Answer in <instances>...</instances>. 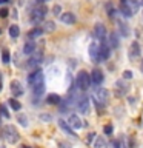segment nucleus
Segmentation results:
<instances>
[{
    "label": "nucleus",
    "instance_id": "1",
    "mask_svg": "<svg viewBox=\"0 0 143 148\" xmlns=\"http://www.w3.org/2000/svg\"><path fill=\"white\" fill-rule=\"evenodd\" d=\"M46 12H48V8H46L45 5H37L31 12V22L34 23V25L35 23H40L43 20V17L46 16Z\"/></svg>",
    "mask_w": 143,
    "mask_h": 148
},
{
    "label": "nucleus",
    "instance_id": "2",
    "mask_svg": "<svg viewBox=\"0 0 143 148\" xmlns=\"http://www.w3.org/2000/svg\"><path fill=\"white\" fill-rule=\"evenodd\" d=\"M76 82H77V85H78V88H80L82 91H86L88 88L91 86V76L86 71H80L77 74Z\"/></svg>",
    "mask_w": 143,
    "mask_h": 148
},
{
    "label": "nucleus",
    "instance_id": "3",
    "mask_svg": "<svg viewBox=\"0 0 143 148\" xmlns=\"http://www.w3.org/2000/svg\"><path fill=\"white\" fill-rule=\"evenodd\" d=\"M94 97H95L97 108H99V106H105L108 103V99H109V91L105 90V88H97Z\"/></svg>",
    "mask_w": 143,
    "mask_h": 148
},
{
    "label": "nucleus",
    "instance_id": "4",
    "mask_svg": "<svg viewBox=\"0 0 143 148\" xmlns=\"http://www.w3.org/2000/svg\"><path fill=\"white\" fill-rule=\"evenodd\" d=\"M76 106L80 110V113L86 114L89 111V99L85 96V94H78L76 97Z\"/></svg>",
    "mask_w": 143,
    "mask_h": 148
},
{
    "label": "nucleus",
    "instance_id": "5",
    "mask_svg": "<svg viewBox=\"0 0 143 148\" xmlns=\"http://www.w3.org/2000/svg\"><path fill=\"white\" fill-rule=\"evenodd\" d=\"M3 136L5 139L9 142V143H16L18 140V133H17V130L12 127V125H8V127H5L3 130Z\"/></svg>",
    "mask_w": 143,
    "mask_h": 148
},
{
    "label": "nucleus",
    "instance_id": "6",
    "mask_svg": "<svg viewBox=\"0 0 143 148\" xmlns=\"http://www.w3.org/2000/svg\"><path fill=\"white\" fill-rule=\"evenodd\" d=\"M42 82H45V76H43V73H42L40 69H34V71L28 76V85L29 86H34V85L42 83Z\"/></svg>",
    "mask_w": 143,
    "mask_h": 148
},
{
    "label": "nucleus",
    "instance_id": "7",
    "mask_svg": "<svg viewBox=\"0 0 143 148\" xmlns=\"http://www.w3.org/2000/svg\"><path fill=\"white\" fill-rule=\"evenodd\" d=\"M111 54V46L106 43V40H101L100 42V48H99V62L101 60H108Z\"/></svg>",
    "mask_w": 143,
    "mask_h": 148
},
{
    "label": "nucleus",
    "instance_id": "8",
    "mask_svg": "<svg viewBox=\"0 0 143 148\" xmlns=\"http://www.w3.org/2000/svg\"><path fill=\"white\" fill-rule=\"evenodd\" d=\"M42 60H43V53H42V51H39V53H37V51H34V56H32L29 60H28L26 66H28V68H35L39 63H42Z\"/></svg>",
    "mask_w": 143,
    "mask_h": 148
},
{
    "label": "nucleus",
    "instance_id": "9",
    "mask_svg": "<svg viewBox=\"0 0 143 148\" xmlns=\"http://www.w3.org/2000/svg\"><path fill=\"white\" fill-rule=\"evenodd\" d=\"M128 56H129V60H132V62L140 57V45H138V42H132L131 43Z\"/></svg>",
    "mask_w": 143,
    "mask_h": 148
},
{
    "label": "nucleus",
    "instance_id": "10",
    "mask_svg": "<svg viewBox=\"0 0 143 148\" xmlns=\"http://www.w3.org/2000/svg\"><path fill=\"white\" fill-rule=\"evenodd\" d=\"M94 37H95V39H99L100 42L106 40V29H105V26L101 25V23H97V25H95V28H94Z\"/></svg>",
    "mask_w": 143,
    "mask_h": 148
},
{
    "label": "nucleus",
    "instance_id": "11",
    "mask_svg": "<svg viewBox=\"0 0 143 148\" xmlns=\"http://www.w3.org/2000/svg\"><path fill=\"white\" fill-rule=\"evenodd\" d=\"M128 85L126 83H123V80H117L115 82V94H117L118 97H122V96H125L128 92Z\"/></svg>",
    "mask_w": 143,
    "mask_h": 148
},
{
    "label": "nucleus",
    "instance_id": "12",
    "mask_svg": "<svg viewBox=\"0 0 143 148\" xmlns=\"http://www.w3.org/2000/svg\"><path fill=\"white\" fill-rule=\"evenodd\" d=\"M89 76H91V82L94 83V85H97V86H99L100 83L103 82V73H101L100 69H94V71H92Z\"/></svg>",
    "mask_w": 143,
    "mask_h": 148
},
{
    "label": "nucleus",
    "instance_id": "13",
    "mask_svg": "<svg viewBox=\"0 0 143 148\" xmlns=\"http://www.w3.org/2000/svg\"><path fill=\"white\" fill-rule=\"evenodd\" d=\"M99 48H100V45L97 42H92L89 45V56L94 62H99Z\"/></svg>",
    "mask_w": 143,
    "mask_h": 148
},
{
    "label": "nucleus",
    "instance_id": "14",
    "mask_svg": "<svg viewBox=\"0 0 143 148\" xmlns=\"http://www.w3.org/2000/svg\"><path fill=\"white\" fill-rule=\"evenodd\" d=\"M68 123L71 125V128H76V130H78V128L83 127V122L80 120V117H78L77 114H71V116H69Z\"/></svg>",
    "mask_w": 143,
    "mask_h": 148
},
{
    "label": "nucleus",
    "instance_id": "15",
    "mask_svg": "<svg viewBox=\"0 0 143 148\" xmlns=\"http://www.w3.org/2000/svg\"><path fill=\"white\" fill-rule=\"evenodd\" d=\"M11 92H12V96H16V97L23 94V86L20 85L18 80H12L11 82Z\"/></svg>",
    "mask_w": 143,
    "mask_h": 148
},
{
    "label": "nucleus",
    "instance_id": "16",
    "mask_svg": "<svg viewBox=\"0 0 143 148\" xmlns=\"http://www.w3.org/2000/svg\"><path fill=\"white\" fill-rule=\"evenodd\" d=\"M35 51V43H34V39H29L26 42L25 45H23V54H26V56H29L32 54Z\"/></svg>",
    "mask_w": 143,
    "mask_h": 148
},
{
    "label": "nucleus",
    "instance_id": "17",
    "mask_svg": "<svg viewBox=\"0 0 143 148\" xmlns=\"http://www.w3.org/2000/svg\"><path fill=\"white\" fill-rule=\"evenodd\" d=\"M59 17H60V20L63 23H66V25H72V23L76 22V17H74L72 12H63V14H60Z\"/></svg>",
    "mask_w": 143,
    "mask_h": 148
},
{
    "label": "nucleus",
    "instance_id": "18",
    "mask_svg": "<svg viewBox=\"0 0 143 148\" xmlns=\"http://www.w3.org/2000/svg\"><path fill=\"white\" fill-rule=\"evenodd\" d=\"M59 127L62 128L66 134H69V136H76V134H74V130L71 128V125H69L68 122H65V120H62V119L59 120Z\"/></svg>",
    "mask_w": 143,
    "mask_h": 148
},
{
    "label": "nucleus",
    "instance_id": "19",
    "mask_svg": "<svg viewBox=\"0 0 143 148\" xmlns=\"http://www.w3.org/2000/svg\"><path fill=\"white\" fill-rule=\"evenodd\" d=\"M60 102H62V97L59 94H49L46 97V103H49V105H59Z\"/></svg>",
    "mask_w": 143,
    "mask_h": 148
},
{
    "label": "nucleus",
    "instance_id": "20",
    "mask_svg": "<svg viewBox=\"0 0 143 148\" xmlns=\"http://www.w3.org/2000/svg\"><path fill=\"white\" fill-rule=\"evenodd\" d=\"M32 90H34V97H40L42 94H43V91H45V82L34 85V86H32Z\"/></svg>",
    "mask_w": 143,
    "mask_h": 148
},
{
    "label": "nucleus",
    "instance_id": "21",
    "mask_svg": "<svg viewBox=\"0 0 143 148\" xmlns=\"http://www.w3.org/2000/svg\"><path fill=\"white\" fill-rule=\"evenodd\" d=\"M42 34H43V29H42V28H34V29H31L28 32V37H29V39H35V37H40Z\"/></svg>",
    "mask_w": 143,
    "mask_h": 148
},
{
    "label": "nucleus",
    "instance_id": "22",
    "mask_svg": "<svg viewBox=\"0 0 143 148\" xmlns=\"http://www.w3.org/2000/svg\"><path fill=\"white\" fill-rule=\"evenodd\" d=\"M18 34H20V29H18L17 25H11V26H9V37H12V39H17Z\"/></svg>",
    "mask_w": 143,
    "mask_h": 148
},
{
    "label": "nucleus",
    "instance_id": "23",
    "mask_svg": "<svg viewBox=\"0 0 143 148\" xmlns=\"http://www.w3.org/2000/svg\"><path fill=\"white\" fill-rule=\"evenodd\" d=\"M109 45H111V48H117V46H118V36L115 34V32H111Z\"/></svg>",
    "mask_w": 143,
    "mask_h": 148
},
{
    "label": "nucleus",
    "instance_id": "24",
    "mask_svg": "<svg viewBox=\"0 0 143 148\" xmlns=\"http://www.w3.org/2000/svg\"><path fill=\"white\" fill-rule=\"evenodd\" d=\"M120 11H122V14H123L125 17H131V16H132V11H131V8L128 6V3H122Z\"/></svg>",
    "mask_w": 143,
    "mask_h": 148
},
{
    "label": "nucleus",
    "instance_id": "25",
    "mask_svg": "<svg viewBox=\"0 0 143 148\" xmlns=\"http://www.w3.org/2000/svg\"><path fill=\"white\" fill-rule=\"evenodd\" d=\"M9 106H11L14 111H18V110L22 108V103L17 99H9Z\"/></svg>",
    "mask_w": 143,
    "mask_h": 148
},
{
    "label": "nucleus",
    "instance_id": "26",
    "mask_svg": "<svg viewBox=\"0 0 143 148\" xmlns=\"http://www.w3.org/2000/svg\"><path fill=\"white\" fill-rule=\"evenodd\" d=\"M122 148H136V143H134V140L131 137H126L122 143Z\"/></svg>",
    "mask_w": 143,
    "mask_h": 148
},
{
    "label": "nucleus",
    "instance_id": "27",
    "mask_svg": "<svg viewBox=\"0 0 143 148\" xmlns=\"http://www.w3.org/2000/svg\"><path fill=\"white\" fill-rule=\"evenodd\" d=\"M106 11H108V16L111 18L115 17V8L112 6V3H106Z\"/></svg>",
    "mask_w": 143,
    "mask_h": 148
},
{
    "label": "nucleus",
    "instance_id": "28",
    "mask_svg": "<svg viewBox=\"0 0 143 148\" xmlns=\"http://www.w3.org/2000/svg\"><path fill=\"white\" fill-rule=\"evenodd\" d=\"M94 145H95V148H106V142H105L103 137H97Z\"/></svg>",
    "mask_w": 143,
    "mask_h": 148
},
{
    "label": "nucleus",
    "instance_id": "29",
    "mask_svg": "<svg viewBox=\"0 0 143 148\" xmlns=\"http://www.w3.org/2000/svg\"><path fill=\"white\" fill-rule=\"evenodd\" d=\"M120 34H122L123 37H128L129 29H128V25H126V23H120Z\"/></svg>",
    "mask_w": 143,
    "mask_h": 148
},
{
    "label": "nucleus",
    "instance_id": "30",
    "mask_svg": "<svg viewBox=\"0 0 143 148\" xmlns=\"http://www.w3.org/2000/svg\"><path fill=\"white\" fill-rule=\"evenodd\" d=\"M2 60H3V63H9V51H8V49H3Z\"/></svg>",
    "mask_w": 143,
    "mask_h": 148
},
{
    "label": "nucleus",
    "instance_id": "31",
    "mask_svg": "<svg viewBox=\"0 0 143 148\" xmlns=\"http://www.w3.org/2000/svg\"><path fill=\"white\" fill-rule=\"evenodd\" d=\"M103 131H105L106 136H111V134H112V131H114L112 125H105V127H103Z\"/></svg>",
    "mask_w": 143,
    "mask_h": 148
},
{
    "label": "nucleus",
    "instance_id": "32",
    "mask_svg": "<svg viewBox=\"0 0 143 148\" xmlns=\"http://www.w3.org/2000/svg\"><path fill=\"white\" fill-rule=\"evenodd\" d=\"M0 113H2V116H3V117H9V113H8V110H6V106H5V105H0Z\"/></svg>",
    "mask_w": 143,
    "mask_h": 148
},
{
    "label": "nucleus",
    "instance_id": "33",
    "mask_svg": "<svg viewBox=\"0 0 143 148\" xmlns=\"http://www.w3.org/2000/svg\"><path fill=\"white\" fill-rule=\"evenodd\" d=\"M45 31H54V22H46L45 23Z\"/></svg>",
    "mask_w": 143,
    "mask_h": 148
},
{
    "label": "nucleus",
    "instance_id": "34",
    "mask_svg": "<svg viewBox=\"0 0 143 148\" xmlns=\"http://www.w3.org/2000/svg\"><path fill=\"white\" fill-rule=\"evenodd\" d=\"M18 122H20L22 125H23V127H28V119L25 117V116H18Z\"/></svg>",
    "mask_w": 143,
    "mask_h": 148
},
{
    "label": "nucleus",
    "instance_id": "35",
    "mask_svg": "<svg viewBox=\"0 0 143 148\" xmlns=\"http://www.w3.org/2000/svg\"><path fill=\"white\" fill-rule=\"evenodd\" d=\"M60 11H62V8H60L59 5H55V6L52 8V14H54V16H60Z\"/></svg>",
    "mask_w": 143,
    "mask_h": 148
},
{
    "label": "nucleus",
    "instance_id": "36",
    "mask_svg": "<svg viewBox=\"0 0 143 148\" xmlns=\"http://www.w3.org/2000/svg\"><path fill=\"white\" fill-rule=\"evenodd\" d=\"M8 12H9V11H8L6 8H2V9H0V17H6Z\"/></svg>",
    "mask_w": 143,
    "mask_h": 148
},
{
    "label": "nucleus",
    "instance_id": "37",
    "mask_svg": "<svg viewBox=\"0 0 143 148\" xmlns=\"http://www.w3.org/2000/svg\"><path fill=\"white\" fill-rule=\"evenodd\" d=\"M123 77H125V79H132V73H131V71H125V73H123Z\"/></svg>",
    "mask_w": 143,
    "mask_h": 148
},
{
    "label": "nucleus",
    "instance_id": "38",
    "mask_svg": "<svg viewBox=\"0 0 143 148\" xmlns=\"http://www.w3.org/2000/svg\"><path fill=\"white\" fill-rule=\"evenodd\" d=\"M112 145H114V148H120V143H118V140H112Z\"/></svg>",
    "mask_w": 143,
    "mask_h": 148
},
{
    "label": "nucleus",
    "instance_id": "39",
    "mask_svg": "<svg viewBox=\"0 0 143 148\" xmlns=\"http://www.w3.org/2000/svg\"><path fill=\"white\" fill-rule=\"evenodd\" d=\"M48 0H37V5H45Z\"/></svg>",
    "mask_w": 143,
    "mask_h": 148
},
{
    "label": "nucleus",
    "instance_id": "40",
    "mask_svg": "<svg viewBox=\"0 0 143 148\" xmlns=\"http://www.w3.org/2000/svg\"><path fill=\"white\" fill-rule=\"evenodd\" d=\"M0 91H2V74H0Z\"/></svg>",
    "mask_w": 143,
    "mask_h": 148
},
{
    "label": "nucleus",
    "instance_id": "41",
    "mask_svg": "<svg viewBox=\"0 0 143 148\" xmlns=\"http://www.w3.org/2000/svg\"><path fill=\"white\" fill-rule=\"evenodd\" d=\"M8 2V0H0V3H6Z\"/></svg>",
    "mask_w": 143,
    "mask_h": 148
},
{
    "label": "nucleus",
    "instance_id": "42",
    "mask_svg": "<svg viewBox=\"0 0 143 148\" xmlns=\"http://www.w3.org/2000/svg\"><path fill=\"white\" fill-rule=\"evenodd\" d=\"M120 2H122V3H126V2H128V0H120Z\"/></svg>",
    "mask_w": 143,
    "mask_h": 148
},
{
    "label": "nucleus",
    "instance_id": "43",
    "mask_svg": "<svg viewBox=\"0 0 143 148\" xmlns=\"http://www.w3.org/2000/svg\"><path fill=\"white\" fill-rule=\"evenodd\" d=\"M22 148H31V147H28V145H23Z\"/></svg>",
    "mask_w": 143,
    "mask_h": 148
},
{
    "label": "nucleus",
    "instance_id": "44",
    "mask_svg": "<svg viewBox=\"0 0 143 148\" xmlns=\"http://www.w3.org/2000/svg\"><path fill=\"white\" fill-rule=\"evenodd\" d=\"M142 71H143V62H142Z\"/></svg>",
    "mask_w": 143,
    "mask_h": 148
},
{
    "label": "nucleus",
    "instance_id": "45",
    "mask_svg": "<svg viewBox=\"0 0 143 148\" xmlns=\"http://www.w3.org/2000/svg\"><path fill=\"white\" fill-rule=\"evenodd\" d=\"M140 3H142V6H143V0H142V2H140Z\"/></svg>",
    "mask_w": 143,
    "mask_h": 148
},
{
    "label": "nucleus",
    "instance_id": "46",
    "mask_svg": "<svg viewBox=\"0 0 143 148\" xmlns=\"http://www.w3.org/2000/svg\"><path fill=\"white\" fill-rule=\"evenodd\" d=\"M0 148H5V147H2V145H0Z\"/></svg>",
    "mask_w": 143,
    "mask_h": 148
},
{
    "label": "nucleus",
    "instance_id": "47",
    "mask_svg": "<svg viewBox=\"0 0 143 148\" xmlns=\"http://www.w3.org/2000/svg\"><path fill=\"white\" fill-rule=\"evenodd\" d=\"M0 32H2V29H0Z\"/></svg>",
    "mask_w": 143,
    "mask_h": 148
},
{
    "label": "nucleus",
    "instance_id": "48",
    "mask_svg": "<svg viewBox=\"0 0 143 148\" xmlns=\"http://www.w3.org/2000/svg\"><path fill=\"white\" fill-rule=\"evenodd\" d=\"M0 123H2V122H0Z\"/></svg>",
    "mask_w": 143,
    "mask_h": 148
}]
</instances>
